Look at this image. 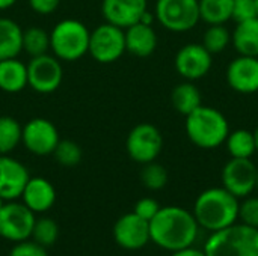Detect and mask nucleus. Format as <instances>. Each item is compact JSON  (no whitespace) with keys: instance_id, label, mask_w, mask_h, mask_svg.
<instances>
[{"instance_id":"f257e3e1","label":"nucleus","mask_w":258,"mask_h":256,"mask_svg":"<svg viewBox=\"0 0 258 256\" xmlns=\"http://www.w3.org/2000/svg\"><path fill=\"white\" fill-rule=\"evenodd\" d=\"M198 231L194 213L181 207H160L150 220V240L171 253L192 247Z\"/></svg>"},{"instance_id":"f03ea898","label":"nucleus","mask_w":258,"mask_h":256,"mask_svg":"<svg viewBox=\"0 0 258 256\" xmlns=\"http://www.w3.org/2000/svg\"><path fill=\"white\" fill-rule=\"evenodd\" d=\"M239 204V199L224 187H212L198 195L192 213L200 228L218 232L237 222Z\"/></svg>"},{"instance_id":"7ed1b4c3","label":"nucleus","mask_w":258,"mask_h":256,"mask_svg":"<svg viewBox=\"0 0 258 256\" xmlns=\"http://www.w3.org/2000/svg\"><path fill=\"white\" fill-rule=\"evenodd\" d=\"M230 133L227 116L210 106H200L186 116V134L201 149H216L225 143Z\"/></svg>"},{"instance_id":"20e7f679","label":"nucleus","mask_w":258,"mask_h":256,"mask_svg":"<svg viewBox=\"0 0 258 256\" xmlns=\"http://www.w3.org/2000/svg\"><path fill=\"white\" fill-rule=\"evenodd\" d=\"M206 256H258V229L234 223L212 232L204 246Z\"/></svg>"},{"instance_id":"39448f33","label":"nucleus","mask_w":258,"mask_h":256,"mask_svg":"<svg viewBox=\"0 0 258 256\" xmlns=\"http://www.w3.org/2000/svg\"><path fill=\"white\" fill-rule=\"evenodd\" d=\"M91 30L79 20L65 18L50 32V50L60 62H76L88 54Z\"/></svg>"},{"instance_id":"423d86ee","label":"nucleus","mask_w":258,"mask_h":256,"mask_svg":"<svg viewBox=\"0 0 258 256\" xmlns=\"http://www.w3.org/2000/svg\"><path fill=\"white\" fill-rule=\"evenodd\" d=\"M156 20L169 32L184 33L195 29L201 20L198 0H157Z\"/></svg>"},{"instance_id":"0eeeda50","label":"nucleus","mask_w":258,"mask_h":256,"mask_svg":"<svg viewBox=\"0 0 258 256\" xmlns=\"http://www.w3.org/2000/svg\"><path fill=\"white\" fill-rule=\"evenodd\" d=\"M88 53L98 63H113L125 53L124 29L110 23L97 26L89 35Z\"/></svg>"},{"instance_id":"6e6552de","label":"nucleus","mask_w":258,"mask_h":256,"mask_svg":"<svg viewBox=\"0 0 258 256\" xmlns=\"http://www.w3.org/2000/svg\"><path fill=\"white\" fill-rule=\"evenodd\" d=\"M162 149L163 136L156 125L148 122L135 125L125 139V151L128 157L139 164L156 161Z\"/></svg>"},{"instance_id":"1a4fd4ad","label":"nucleus","mask_w":258,"mask_h":256,"mask_svg":"<svg viewBox=\"0 0 258 256\" xmlns=\"http://www.w3.org/2000/svg\"><path fill=\"white\" fill-rule=\"evenodd\" d=\"M36 214L23 202L6 201L0 208V237L11 243H20L32 237Z\"/></svg>"},{"instance_id":"9d476101","label":"nucleus","mask_w":258,"mask_h":256,"mask_svg":"<svg viewBox=\"0 0 258 256\" xmlns=\"http://www.w3.org/2000/svg\"><path fill=\"white\" fill-rule=\"evenodd\" d=\"M63 80V68L60 60L53 54H41L30 57L27 63V86L38 94H53Z\"/></svg>"},{"instance_id":"9b49d317","label":"nucleus","mask_w":258,"mask_h":256,"mask_svg":"<svg viewBox=\"0 0 258 256\" xmlns=\"http://www.w3.org/2000/svg\"><path fill=\"white\" fill-rule=\"evenodd\" d=\"M222 187L237 199L249 196L257 189V164L251 158H230L221 174Z\"/></svg>"},{"instance_id":"f8f14e48","label":"nucleus","mask_w":258,"mask_h":256,"mask_svg":"<svg viewBox=\"0 0 258 256\" xmlns=\"http://www.w3.org/2000/svg\"><path fill=\"white\" fill-rule=\"evenodd\" d=\"M60 136L56 125L45 118H33L24 124L21 133V143L24 148L38 157L53 154Z\"/></svg>"},{"instance_id":"ddd939ff","label":"nucleus","mask_w":258,"mask_h":256,"mask_svg":"<svg viewBox=\"0 0 258 256\" xmlns=\"http://www.w3.org/2000/svg\"><path fill=\"white\" fill-rule=\"evenodd\" d=\"M177 72L189 81H197L206 77L213 66V54L198 42L183 45L174 59Z\"/></svg>"},{"instance_id":"4468645a","label":"nucleus","mask_w":258,"mask_h":256,"mask_svg":"<svg viewBox=\"0 0 258 256\" xmlns=\"http://www.w3.org/2000/svg\"><path fill=\"white\" fill-rule=\"evenodd\" d=\"M113 238L116 244L125 250H139L151 241L150 222L135 213H127L115 222Z\"/></svg>"},{"instance_id":"2eb2a0df","label":"nucleus","mask_w":258,"mask_h":256,"mask_svg":"<svg viewBox=\"0 0 258 256\" xmlns=\"http://www.w3.org/2000/svg\"><path fill=\"white\" fill-rule=\"evenodd\" d=\"M227 83L239 94L258 92V57L239 54L227 66Z\"/></svg>"},{"instance_id":"dca6fc26","label":"nucleus","mask_w":258,"mask_h":256,"mask_svg":"<svg viewBox=\"0 0 258 256\" xmlns=\"http://www.w3.org/2000/svg\"><path fill=\"white\" fill-rule=\"evenodd\" d=\"M27 167L8 155H0V196L5 201H17L29 181Z\"/></svg>"},{"instance_id":"f3484780","label":"nucleus","mask_w":258,"mask_h":256,"mask_svg":"<svg viewBox=\"0 0 258 256\" xmlns=\"http://www.w3.org/2000/svg\"><path fill=\"white\" fill-rule=\"evenodd\" d=\"M148 9V0H103L101 14L104 20L121 29H127L139 23Z\"/></svg>"},{"instance_id":"a211bd4d","label":"nucleus","mask_w":258,"mask_h":256,"mask_svg":"<svg viewBox=\"0 0 258 256\" xmlns=\"http://www.w3.org/2000/svg\"><path fill=\"white\" fill-rule=\"evenodd\" d=\"M20 199L35 214L47 213L56 202V190L48 180L42 177H30Z\"/></svg>"},{"instance_id":"6ab92c4d","label":"nucleus","mask_w":258,"mask_h":256,"mask_svg":"<svg viewBox=\"0 0 258 256\" xmlns=\"http://www.w3.org/2000/svg\"><path fill=\"white\" fill-rule=\"evenodd\" d=\"M125 51L136 57H148L157 48V33L153 26L144 23H135L124 29Z\"/></svg>"},{"instance_id":"aec40b11","label":"nucleus","mask_w":258,"mask_h":256,"mask_svg":"<svg viewBox=\"0 0 258 256\" xmlns=\"http://www.w3.org/2000/svg\"><path fill=\"white\" fill-rule=\"evenodd\" d=\"M27 86V65L17 57L0 60V91L18 94Z\"/></svg>"},{"instance_id":"412c9836","label":"nucleus","mask_w":258,"mask_h":256,"mask_svg":"<svg viewBox=\"0 0 258 256\" xmlns=\"http://www.w3.org/2000/svg\"><path fill=\"white\" fill-rule=\"evenodd\" d=\"M231 44L239 54L258 57V17L236 23Z\"/></svg>"},{"instance_id":"4be33fe9","label":"nucleus","mask_w":258,"mask_h":256,"mask_svg":"<svg viewBox=\"0 0 258 256\" xmlns=\"http://www.w3.org/2000/svg\"><path fill=\"white\" fill-rule=\"evenodd\" d=\"M23 51V29L8 17H0V60L17 57Z\"/></svg>"},{"instance_id":"5701e85b","label":"nucleus","mask_w":258,"mask_h":256,"mask_svg":"<svg viewBox=\"0 0 258 256\" xmlns=\"http://www.w3.org/2000/svg\"><path fill=\"white\" fill-rule=\"evenodd\" d=\"M171 103L172 107L183 116H187L195 109L203 104L201 91L194 81L184 80L183 83L177 84L171 92Z\"/></svg>"},{"instance_id":"b1692460","label":"nucleus","mask_w":258,"mask_h":256,"mask_svg":"<svg viewBox=\"0 0 258 256\" xmlns=\"http://www.w3.org/2000/svg\"><path fill=\"white\" fill-rule=\"evenodd\" d=\"M225 146L233 158H251L257 152V142L254 131H249L246 128H237V130H230L227 139H225Z\"/></svg>"},{"instance_id":"393cba45","label":"nucleus","mask_w":258,"mask_h":256,"mask_svg":"<svg viewBox=\"0 0 258 256\" xmlns=\"http://www.w3.org/2000/svg\"><path fill=\"white\" fill-rule=\"evenodd\" d=\"M200 17L204 23L225 24L233 15V0H198Z\"/></svg>"},{"instance_id":"a878e982","label":"nucleus","mask_w":258,"mask_h":256,"mask_svg":"<svg viewBox=\"0 0 258 256\" xmlns=\"http://www.w3.org/2000/svg\"><path fill=\"white\" fill-rule=\"evenodd\" d=\"M23 127L12 116H0V155L11 154L21 143Z\"/></svg>"},{"instance_id":"bb28decb","label":"nucleus","mask_w":258,"mask_h":256,"mask_svg":"<svg viewBox=\"0 0 258 256\" xmlns=\"http://www.w3.org/2000/svg\"><path fill=\"white\" fill-rule=\"evenodd\" d=\"M23 50L30 56H41L50 50V33L42 27H27L23 30Z\"/></svg>"},{"instance_id":"cd10ccee","label":"nucleus","mask_w":258,"mask_h":256,"mask_svg":"<svg viewBox=\"0 0 258 256\" xmlns=\"http://www.w3.org/2000/svg\"><path fill=\"white\" fill-rule=\"evenodd\" d=\"M201 44L212 54H219L231 44V32L224 24H210L203 35Z\"/></svg>"},{"instance_id":"c85d7f7f","label":"nucleus","mask_w":258,"mask_h":256,"mask_svg":"<svg viewBox=\"0 0 258 256\" xmlns=\"http://www.w3.org/2000/svg\"><path fill=\"white\" fill-rule=\"evenodd\" d=\"M51 155L54 157V160L60 166L74 167L82 161L83 152H82V148L79 146V143H76L73 140H68V139H63V140L60 139Z\"/></svg>"},{"instance_id":"c756f323","label":"nucleus","mask_w":258,"mask_h":256,"mask_svg":"<svg viewBox=\"0 0 258 256\" xmlns=\"http://www.w3.org/2000/svg\"><path fill=\"white\" fill-rule=\"evenodd\" d=\"M59 237V226L57 223L50 217H41L35 220L33 231H32V240L38 244L48 247L56 243Z\"/></svg>"},{"instance_id":"7c9ffc66","label":"nucleus","mask_w":258,"mask_h":256,"mask_svg":"<svg viewBox=\"0 0 258 256\" xmlns=\"http://www.w3.org/2000/svg\"><path fill=\"white\" fill-rule=\"evenodd\" d=\"M142 166L144 167L141 170V181L148 190L157 192L168 184V170L162 164H159L157 161H151Z\"/></svg>"},{"instance_id":"2f4dec72","label":"nucleus","mask_w":258,"mask_h":256,"mask_svg":"<svg viewBox=\"0 0 258 256\" xmlns=\"http://www.w3.org/2000/svg\"><path fill=\"white\" fill-rule=\"evenodd\" d=\"M239 219L243 225L258 229V196H246L239 204Z\"/></svg>"},{"instance_id":"473e14b6","label":"nucleus","mask_w":258,"mask_h":256,"mask_svg":"<svg viewBox=\"0 0 258 256\" xmlns=\"http://www.w3.org/2000/svg\"><path fill=\"white\" fill-rule=\"evenodd\" d=\"M257 17L255 0H233V15L231 20L236 23L246 21Z\"/></svg>"},{"instance_id":"72a5a7b5","label":"nucleus","mask_w":258,"mask_h":256,"mask_svg":"<svg viewBox=\"0 0 258 256\" xmlns=\"http://www.w3.org/2000/svg\"><path fill=\"white\" fill-rule=\"evenodd\" d=\"M9 256H48L47 247L38 244L33 240H24L20 243H15V246L11 249Z\"/></svg>"},{"instance_id":"f704fd0d","label":"nucleus","mask_w":258,"mask_h":256,"mask_svg":"<svg viewBox=\"0 0 258 256\" xmlns=\"http://www.w3.org/2000/svg\"><path fill=\"white\" fill-rule=\"evenodd\" d=\"M159 210H160V205H159V202L156 199H153V198H142V199H139L136 202L133 213L138 214L141 219L150 222L159 213Z\"/></svg>"},{"instance_id":"c9c22d12","label":"nucleus","mask_w":258,"mask_h":256,"mask_svg":"<svg viewBox=\"0 0 258 256\" xmlns=\"http://www.w3.org/2000/svg\"><path fill=\"white\" fill-rule=\"evenodd\" d=\"M27 2H29L30 9L39 15L53 14L60 5V0H27Z\"/></svg>"},{"instance_id":"e433bc0d","label":"nucleus","mask_w":258,"mask_h":256,"mask_svg":"<svg viewBox=\"0 0 258 256\" xmlns=\"http://www.w3.org/2000/svg\"><path fill=\"white\" fill-rule=\"evenodd\" d=\"M171 256H206V253H204V250L187 247V249H183V250H178V252H172Z\"/></svg>"},{"instance_id":"4c0bfd02","label":"nucleus","mask_w":258,"mask_h":256,"mask_svg":"<svg viewBox=\"0 0 258 256\" xmlns=\"http://www.w3.org/2000/svg\"><path fill=\"white\" fill-rule=\"evenodd\" d=\"M18 0H0V11H6L9 8H12Z\"/></svg>"},{"instance_id":"58836bf2","label":"nucleus","mask_w":258,"mask_h":256,"mask_svg":"<svg viewBox=\"0 0 258 256\" xmlns=\"http://www.w3.org/2000/svg\"><path fill=\"white\" fill-rule=\"evenodd\" d=\"M254 136H255V142H257V152H258V125L255 127V130H254Z\"/></svg>"},{"instance_id":"ea45409f","label":"nucleus","mask_w":258,"mask_h":256,"mask_svg":"<svg viewBox=\"0 0 258 256\" xmlns=\"http://www.w3.org/2000/svg\"><path fill=\"white\" fill-rule=\"evenodd\" d=\"M5 202H6V201H5V199H3V198L0 196V208L3 207V204H5Z\"/></svg>"},{"instance_id":"a19ab883","label":"nucleus","mask_w":258,"mask_h":256,"mask_svg":"<svg viewBox=\"0 0 258 256\" xmlns=\"http://www.w3.org/2000/svg\"><path fill=\"white\" fill-rule=\"evenodd\" d=\"M255 8H257V17H258V0H255Z\"/></svg>"},{"instance_id":"79ce46f5","label":"nucleus","mask_w":258,"mask_h":256,"mask_svg":"<svg viewBox=\"0 0 258 256\" xmlns=\"http://www.w3.org/2000/svg\"><path fill=\"white\" fill-rule=\"evenodd\" d=\"M257 190H258V166H257Z\"/></svg>"}]
</instances>
